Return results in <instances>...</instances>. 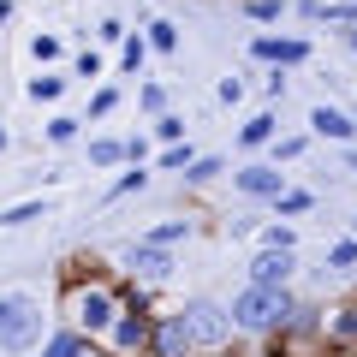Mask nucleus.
<instances>
[{"label": "nucleus", "instance_id": "obj_8", "mask_svg": "<svg viewBox=\"0 0 357 357\" xmlns=\"http://www.w3.org/2000/svg\"><path fill=\"white\" fill-rule=\"evenodd\" d=\"M310 131H316V137H333V143H351V114H340V107L333 102H321L316 114H310Z\"/></svg>", "mask_w": 357, "mask_h": 357}, {"label": "nucleus", "instance_id": "obj_16", "mask_svg": "<svg viewBox=\"0 0 357 357\" xmlns=\"http://www.w3.org/2000/svg\"><path fill=\"white\" fill-rule=\"evenodd\" d=\"M143 42H149L155 54H173V48H178V30L167 24V18H155V24H149V36H143Z\"/></svg>", "mask_w": 357, "mask_h": 357}, {"label": "nucleus", "instance_id": "obj_2", "mask_svg": "<svg viewBox=\"0 0 357 357\" xmlns=\"http://www.w3.org/2000/svg\"><path fill=\"white\" fill-rule=\"evenodd\" d=\"M232 328H250V333H274V328H292V298H286V286H244L238 298H232L227 310Z\"/></svg>", "mask_w": 357, "mask_h": 357}, {"label": "nucleus", "instance_id": "obj_29", "mask_svg": "<svg viewBox=\"0 0 357 357\" xmlns=\"http://www.w3.org/2000/svg\"><path fill=\"white\" fill-rule=\"evenodd\" d=\"M143 178H149V173H126V178L114 185V197H131V191H143Z\"/></svg>", "mask_w": 357, "mask_h": 357}, {"label": "nucleus", "instance_id": "obj_23", "mask_svg": "<svg viewBox=\"0 0 357 357\" xmlns=\"http://www.w3.org/2000/svg\"><path fill=\"white\" fill-rule=\"evenodd\" d=\"M36 215H42V203H18V208L0 215V227H24V220H36Z\"/></svg>", "mask_w": 357, "mask_h": 357}, {"label": "nucleus", "instance_id": "obj_28", "mask_svg": "<svg viewBox=\"0 0 357 357\" xmlns=\"http://www.w3.org/2000/svg\"><path fill=\"white\" fill-rule=\"evenodd\" d=\"M161 167H191V149H178V143H167V149H161Z\"/></svg>", "mask_w": 357, "mask_h": 357}, {"label": "nucleus", "instance_id": "obj_24", "mask_svg": "<svg viewBox=\"0 0 357 357\" xmlns=\"http://www.w3.org/2000/svg\"><path fill=\"white\" fill-rule=\"evenodd\" d=\"M262 250H292V227H268L262 232Z\"/></svg>", "mask_w": 357, "mask_h": 357}, {"label": "nucleus", "instance_id": "obj_38", "mask_svg": "<svg viewBox=\"0 0 357 357\" xmlns=\"http://www.w3.org/2000/svg\"><path fill=\"white\" fill-rule=\"evenodd\" d=\"M220 357H227V351H220Z\"/></svg>", "mask_w": 357, "mask_h": 357}, {"label": "nucleus", "instance_id": "obj_37", "mask_svg": "<svg viewBox=\"0 0 357 357\" xmlns=\"http://www.w3.org/2000/svg\"><path fill=\"white\" fill-rule=\"evenodd\" d=\"M351 126H357V119H351Z\"/></svg>", "mask_w": 357, "mask_h": 357}, {"label": "nucleus", "instance_id": "obj_22", "mask_svg": "<svg viewBox=\"0 0 357 357\" xmlns=\"http://www.w3.org/2000/svg\"><path fill=\"white\" fill-rule=\"evenodd\" d=\"M77 126H84V119L60 114V119H48V137H54V143H72V137H77Z\"/></svg>", "mask_w": 357, "mask_h": 357}, {"label": "nucleus", "instance_id": "obj_15", "mask_svg": "<svg viewBox=\"0 0 357 357\" xmlns=\"http://www.w3.org/2000/svg\"><path fill=\"white\" fill-rule=\"evenodd\" d=\"M268 137H274V119H268V114H256V119H250V126H244V131H238V143H244V149H262V143H268Z\"/></svg>", "mask_w": 357, "mask_h": 357}, {"label": "nucleus", "instance_id": "obj_6", "mask_svg": "<svg viewBox=\"0 0 357 357\" xmlns=\"http://www.w3.org/2000/svg\"><path fill=\"white\" fill-rule=\"evenodd\" d=\"M143 357H191V340H185L178 316H155V328H149V345H143Z\"/></svg>", "mask_w": 357, "mask_h": 357}, {"label": "nucleus", "instance_id": "obj_1", "mask_svg": "<svg viewBox=\"0 0 357 357\" xmlns=\"http://www.w3.org/2000/svg\"><path fill=\"white\" fill-rule=\"evenodd\" d=\"M119 304H126V298H119L107 280H72V286H66L60 316H66V328H72L77 340H102L107 321L119 316Z\"/></svg>", "mask_w": 357, "mask_h": 357}, {"label": "nucleus", "instance_id": "obj_13", "mask_svg": "<svg viewBox=\"0 0 357 357\" xmlns=\"http://www.w3.org/2000/svg\"><path fill=\"white\" fill-rule=\"evenodd\" d=\"M321 333H328L333 345H357V298H351L345 310H333V321H328Z\"/></svg>", "mask_w": 357, "mask_h": 357}, {"label": "nucleus", "instance_id": "obj_7", "mask_svg": "<svg viewBox=\"0 0 357 357\" xmlns=\"http://www.w3.org/2000/svg\"><path fill=\"white\" fill-rule=\"evenodd\" d=\"M292 250H262L250 262V286H286V274H292Z\"/></svg>", "mask_w": 357, "mask_h": 357}, {"label": "nucleus", "instance_id": "obj_26", "mask_svg": "<svg viewBox=\"0 0 357 357\" xmlns=\"http://www.w3.org/2000/svg\"><path fill=\"white\" fill-rule=\"evenodd\" d=\"M328 262H333V268H351V262H357V238L333 244V250H328Z\"/></svg>", "mask_w": 357, "mask_h": 357}, {"label": "nucleus", "instance_id": "obj_32", "mask_svg": "<svg viewBox=\"0 0 357 357\" xmlns=\"http://www.w3.org/2000/svg\"><path fill=\"white\" fill-rule=\"evenodd\" d=\"M77 77H102V60L96 54H77Z\"/></svg>", "mask_w": 357, "mask_h": 357}, {"label": "nucleus", "instance_id": "obj_9", "mask_svg": "<svg viewBox=\"0 0 357 357\" xmlns=\"http://www.w3.org/2000/svg\"><path fill=\"white\" fill-rule=\"evenodd\" d=\"M238 191H244V197H268V203H274V197L286 191V178H280V167H244V173H238Z\"/></svg>", "mask_w": 357, "mask_h": 357}, {"label": "nucleus", "instance_id": "obj_3", "mask_svg": "<svg viewBox=\"0 0 357 357\" xmlns=\"http://www.w3.org/2000/svg\"><path fill=\"white\" fill-rule=\"evenodd\" d=\"M48 340V316L30 292H6L0 298V351L18 357V351H36Z\"/></svg>", "mask_w": 357, "mask_h": 357}, {"label": "nucleus", "instance_id": "obj_27", "mask_svg": "<svg viewBox=\"0 0 357 357\" xmlns=\"http://www.w3.org/2000/svg\"><path fill=\"white\" fill-rule=\"evenodd\" d=\"M215 173H220L215 155H208V161H191V167H185V178H197V185H203V178H215Z\"/></svg>", "mask_w": 357, "mask_h": 357}, {"label": "nucleus", "instance_id": "obj_20", "mask_svg": "<svg viewBox=\"0 0 357 357\" xmlns=\"http://www.w3.org/2000/svg\"><path fill=\"white\" fill-rule=\"evenodd\" d=\"M60 89H66V77H30V96L36 102H60Z\"/></svg>", "mask_w": 357, "mask_h": 357}, {"label": "nucleus", "instance_id": "obj_25", "mask_svg": "<svg viewBox=\"0 0 357 357\" xmlns=\"http://www.w3.org/2000/svg\"><path fill=\"white\" fill-rule=\"evenodd\" d=\"M30 54H36V60H60V36H36V42H30Z\"/></svg>", "mask_w": 357, "mask_h": 357}, {"label": "nucleus", "instance_id": "obj_17", "mask_svg": "<svg viewBox=\"0 0 357 357\" xmlns=\"http://www.w3.org/2000/svg\"><path fill=\"white\" fill-rule=\"evenodd\" d=\"M89 161H96V167H114V161H126V143H114V137H96V143H89Z\"/></svg>", "mask_w": 357, "mask_h": 357}, {"label": "nucleus", "instance_id": "obj_21", "mask_svg": "<svg viewBox=\"0 0 357 357\" xmlns=\"http://www.w3.org/2000/svg\"><path fill=\"white\" fill-rule=\"evenodd\" d=\"M155 137H161V143H178V137H185V119H178V114H161V119H155Z\"/></svg>", "mask_w": 357, "mask_h": 357}, {"label": "nucleus", "instance_id": "obj_10", "mask_svg": "<svg viewBox=\"0 0 357 357\" xmlns=\"http://www.w3.org/2000/svg\"><path fill=\"white\" fill-rule=\"evenodd\" d=\"M131 274H137V280H167V274H173V256L137 244V250H131Z\"/></svg>", "mask_w": 357, "mask_h": 357}, {"label": "nucleus", "instance_id": "obj_35", "mask_svg": "<svg viewBox=\"0 0 357 357\" xmlns=\"http://www.w3.org/2000/svg\"><path fill=\"white\" fill-rule=\"evenodd\" d=\"M6 13H13V6H6V0H0V24H6Z\"/></svg>", "mask_w": 357, "mask_h": 357}, {"label": "nucleus", "instance_id": "obj_34", "mask_svg": "<svg viewBox=\"0 0 357 357\" xmlns=\"http://www.w3.org/2000/svg\"><path fill=\"white\" fill-rule=\"evenodd\" d=\"M345 42H351V48H357V24H351V30H345Z\"/></svg>", "mask_w": 357, "mask_h": 357}, {"label": "nucleus", "instance_id": "obj_5", "mask_svg": "<svg viewBox=\"0 0 357 357\" xmlns=\"http://www.w3.org/2000/svg\"><path fill=\"white\" fill-rule=\"evenodd\" d=\"M178 328H185L191 351L197 345H203V351H220L227 333H232V321H227V310H215V304H191V310H178Z\"/></svg>", "mask_w": 357, "mask_h": 357}, {"label": "nucleus", "instance_id": "obj_14", "mask_svg": "<svg viewBox=\"0 0 357 357\" xmlns=\"http://www.w3.org/2000/svg\"><path fill=\"white\" fill-rule=\"evenodd\" d=\"M185 232H191V220H167V227H155V232H149L143 244H149V250H167V244H178Z\"/></svg>", "mask_w": 357, "mask_h": 357}, {"label": "nucleus", "instance_id": "obj_11", "mask_svg": "<svg viewBox=\"0 0 357 357\" xmlns=\"http://www.w3.org/2000/svg\"><path fill=\"white\" fill-rule=\"evenodd\" d=\"M42 357H96V351H89V340H77L72 328H60V333L42 340Z\"/></svg>", "mask_w": 357, "mask_h": 357}, {"label": "nucleus", "instance_id": "obj_36", "mask_svg": "<svg viewBox=\"0 0 357 357\" xmlns=\"http://www.w3.org/2000/svg\"><path fill=\"white\" fill-rule=\"evenodd\" d=\"M0 149H6V131H0Z\"/></svg>", "mask_w": 357, "mask_h": 357}, {"label": "nucleus", "instance_id": "obj_33", "mask_svg": "<svg viewBox=\"0 0 357 357\" xmlns=\"http://www.w3.org/2000/svg\"><path fill=\"white\" fill-rule=\"evenodd\" d=\"M345 167H351V173H357V149H345Z\"/></svg>", "mask_w": 357, "mask_h": 357}, {"label": "nucleus", "instance_id": "obj_31", "mask_svg": "<svg viewBox=\"0 0 357 357\" xmlns=\"http://www.w3.org/2000/svg\"><path fill=\"white\" fill-rule=\"evenodd\" d=\"M250 18H280V0H250Z\"/></svg>", "mask_w": 357, "mask_h": 357}, {"label": "nucleus", "instance_id": "obj_30", "mask_svg": "<svg viewBox=\"0 0 357 357\" xmlns=\"http://www.w3.org/2000/svg\"><path fill=\"white\" fill-rule=\"evenodd\" d=\"M114 102H119L114 89H102V96H96V102H89V114H96V119H102V114H114Z\"/></svg>", "mask_w": 357, "mask_h": 357}, {"label": "nucleus", "instance_id": "obj_4", "mask_svg": "<svg viewBox=\"0 0 357 357\" xmlns=\"http://www.w3.org/2000/svg\"><path fill=\"white\" fill-rule=\"evenodd\" d=\"M149 328H155V316L137 304V298H126V304H119V316L107 321V333H102L107 357H143V345H149Z\"/></svg>", "mask_w": 357, "mask_h": 357}, {"label": "nucleus", "instance_id": "obj_19", "mask_svg": "<svg viewBox=\"0 0 357 357\" xmlns=\"http://www.w3.org/2000/svg\"><path fill=\"white\" fill-rule=\"evenodd\" d=\"M119 60H126V72H143V60H149V42H143V36H126V54H119Z\"/></svg>", "mask_w": 357, "mask_h": 357}, {"label": "nucleus", "instance_id": "obj_12", "mask_svg": "<svg viewBox=\"0 0 357 357\" xmlns=\"http://www.w3.org/2000/svg\"><path fill=\"white\" fill-rule=\"evenodd\" d=\"M256 54H262V60H280V66H298V60H304V42H298V36H286V42H274V36H262V42H256Z\"/></svg>", "mask_w": 357, "mask_h": 357}, {"label": "nucleus", "instance_id": "obj_18", "mask_svg": "<svg viewBox=\"0 0 357 357\" xmlns=\"http://www.w3.org/2000/svg\"><path fill=\"white\" fill-rule=\"evenodd\" d=\"M274 203H280V215H310V208H316V197H310V191H280Z\"/></svg>", "mask_w": 357, "mask_h": 357}]
</instances>
